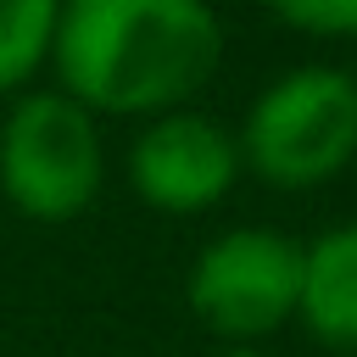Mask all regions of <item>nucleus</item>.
<instances>
[{
	"label": "nucleus",
	"mask_w": 357,
	"mask_h": 357,
	"mask_svg": "<svg viewBox=\"0 0 357 357\" xmlns=\"http://www.w3.org/2000/svg\"><path fill=\"white\" fill-rule=\"evenodd\" d=\"M223 56V28L206 0H61L50 61L61 95L89 117L173 112Z\"/></svg>",
	"instance_id": "f257e3e1"
},
{
	"label": "nucleus",
	"mask_w": 357,
	"mask_h": 357,
	"mask_svg": "<svg viewBox=\"0 0 357 357\" xmlns=\"http://www.w3.org/2000/svg\"><path fill=\"white\" fill-rule=\"evenodd\" d=\"M245 162L279 184L307 190L357 156V78L340 67H296L268 84L240 128Z\"/></svg>",
	"instance_id": "f03ea898"
},
{
	"label": "nucleus",
	"mask_w": 357,
	"mask_h": 357,
	"mask_svg": "<svg viewBox=\"0 0 357 357\" xmlns=\"http://www.w3.org/2000/svg\"><path fill=\"white\" fill-rule=\"evenodd\" d=\"M95 117L61 89L22 95L0 123V190L33 223L78 218L100 190Z\"/></svg>",
	"instance_id": "7ed1b4c3"
},
{
	"label": "nucleus",
	"mask_w": 357,
	"mask_h": 357,
	"mask_svg": "<svg viewBox=\"0 0 357 357\" xmlns=\"http://www.w3.org/2000/svg\"><path fill=\"white\" fill-rule=\"evenodd\" d=\"M190 312L223 340L273 335L301 301V245L268 229L218 234L190 268Z\"/></svg>",
	"instance_id": "20e7f679"
},
{
	"label": "nucleus",
	"mask_w": 357,
	"mask_h": 357,
	"mask_svg": "<svg viewBox=\"0 0 357 357\" xmlns=\"http://www.w3.org/2000/svg\"><path fill=\"white\" fill-rule=\"evenodd\" d=\"M240 145L201 112H162L128 151V184L156 212H206L229 195Z\"/></svg>",
	"instance_id": "39448f33"
},
{
	"label": "nucleus",
	"mask_w": 357,
	"mask_h": 357,
	"mask_svg": "<svg viewBox=\"0 0 357 357\" xmlns=\"http://www.w3.org/2000/svg\"><path fill=\"white\" fill-rule=\"evenodd\" d=\"M296 312L324 346L357 351V223L329 229L324 240H312V251H301Z\"/></svg>",
	"instance_id": "423d86ee"
},
{
	"label": "nucleus",
	"mask_w": 357,
	"mask_h": 357,
	"mask_svg": "<svg viewBox=\"0 0 357 357\" xmlns=\"http://www.w3.org/2000/svg\"><path fill=\"white\" fill-rule=\"evenodd\" d=\"M61 0H0V95L22 89L50 56Z\"/></svg>",
	"instance_id": "0eeeda50"
},
{
	"label": "nucleus",
	"mask_w": 357,
	"mask_h": 357,
	"mask_svg": "<svg viewBox=\"0 0 357 357\" xmlns=\"http://www.w3.org/2000/svg\"><path fill=\"white\" fill-rule=\"evenodd\" d=\"M301 33H357V0H262Z\"/></svg>",
	"instance_id": "6e6552de"
},
{
	"label": "nucleus",
	"mask_w": 357,
	"mask_h": 357,
	"mask_svg": "<svg viewBox=\"0 0 357 357\" xmlns=\"http://www.w3.org/2000/svg\"><path fill=\"white\" fill-rule=\"evenodd\" d=\"M229 357H257V351H251V346H234V351H229Z\"/></svg>",
	"instance_id": "1a4fd4ad"
}]
</instances>
